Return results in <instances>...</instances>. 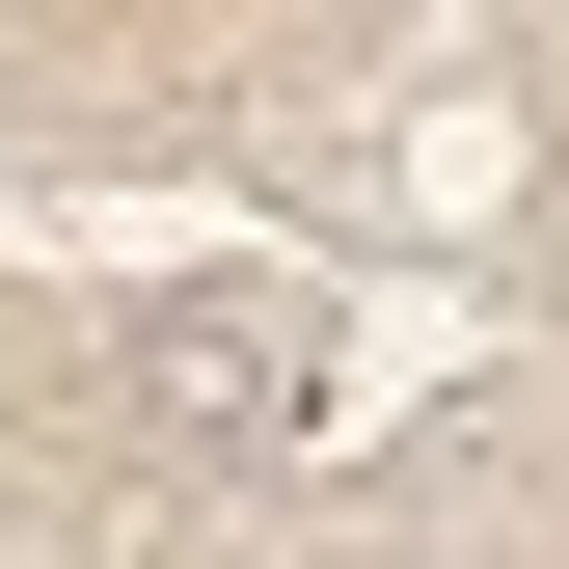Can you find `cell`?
Instances as JSON below:
<instances>
[{
  "label": "cell",
  "mask_w": 569,
  "mask_h": 569,
  "mask_svg": "<svg viewBox=\"0 0 569 569\" xmlns=\"http://www.w3.org/2000/svg\"><path fill=\"white\" fill-rule=\"evenodd\" d=\"M136 435H163L190 488H299V461L352 435L326 299H271V271H163V299H136Z\"/></svg>",
  "instance_id": "obj_1"
}]
</instances>
